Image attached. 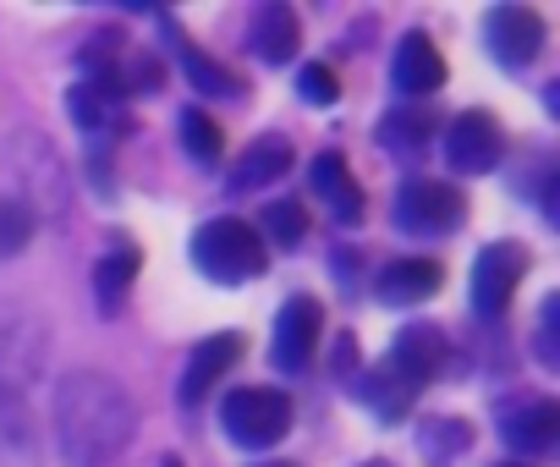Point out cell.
<instances>
[{
  "label": "cell",
  "mask_w": 560,
  "mask_h": 467,
  "mask_svg": "<svg viewBox=\"0 0 560 467\" xmlns=\"http://www.w3.org/2000/svg\"><path fill=\"white\" fill-rule=\"evenodd\" d=\"M0 467H39V434L23 396L0 390Z\"/></svg>",
  "instance_id": "cell-19"
},
{
  "label": "cell",
  "mask_w": 560,
  "mask_h": 467,
  "mask_svg": "<svg viewBox=\"0 0 560 467\" xmlns=\"http://www.w3.org/2000/svg\"><path fill=\"white\" fill-rule=\"evenodd\" d=\"M363 467H385V462H363Z\"/></svg>",
  "instance_id": "cell-32"
},
{
  "label": "cell",
  "mask_w": 560,
  "mask_h": 467,
  "mask_svg": "<svg viewBox=\"0 0 560 467\" xmlns=\"http://www.w3.org/2000/svg\"><path fill=\"white\" fill-rule=\"evenodd\" d=\"M396 225L407 237H445L467 220V198L456 182H440V176H412L396 187Z\"/></svg>",
  "instance_id": "cell-4"
},
{
  "label": "cell",
  "mask_w": 560,
  "mask_h": 467,
  "mask_svg": "<svg viewBox=\"0 0 560 467\" xmlns=\"http://www.w3.org/2000/svg\"><path fill=\"white\" fill-rule=\"evenodd\" d=\"M308 182H314V192L347 220V225H358L363 220V187H358V176H352V165L336 154V149H325V154H314V165H308Z\"/></svg>",
  "instance_id": "cell-17"
},
{
  "label": "cell",
  "mask_w": 560,
  "mask_h": 467,
  "mask_svg": "<svg viewBox=\"0 0 560 467\" xmlns=\"http://www.w3.org/2000/svg\"><path fill=\"white\" fill-rule=\"evenodd\" d=\"M45 352H50V330L34 308H18V303H0V390H12L23 380H34L45 369Z\"/></svg>",
  "instance_id": "cell-6"
},
{
  "label": "cell",
  "mask_w": 560,
  "mask_h": 467,
  "mask_svg": "<svg viewBox=\"0 0 560 467\" xmlns=\"http://www.w3.org/2000/svg\"><path fill=\"white\" fill-rule=\"evenodd\" d=\"M434 132H440L434 105H396L380 121V149H390L396 160H412V154H423L434 143Z\"/></svg>",
  "instance_id": "cell-18"
},
{
  "label": "cell",
  "mask_w": 560,
  "mask_h": 467,
  "mask_svg": "<svg viewBox=\"0 0 560 467\" xmlns=\"http://www.w3.org/2000/svg\"><path fill=\"white\" fill-rule=\"evenodd\" d=\"M220 429L242 445V451H269L287 440L292 429V396L275 385H236L220 401Z\"/></svg>",
  "instance_id": "cell-3"
},
{
  "label": "cell",
  "mask_w": 560,
  "mask_h": 467,
  "mask_svg": "<svg viewBox=\"0 0 560 467\" xmlns=\"http://www.w3.org/2000/svg\"><path fill=\"white\" fill-rule=\"evenodd\" d=\"M287 171H292V143L280 138V132H264V138H253V143H247V154L231 165L225 187H231V192H258V187L280 182Z\"/></svg>",
  "instance_id": "cell-16"
},
{
  "label": "cell",
  "mask_w": 560,
  "mask_h": 467,
  "mask_svg": "<svg viewBox=\"0 0 560 467\" xmlns=\"http://www.w3.org/2000/svg\"><path fill=\"white\" fill-rule=\"evenodd\" d=\"M467 440H472V429L456 423V418H429V423H423V451H429L434 462H451Z\"/></svg>",
  "instance_id": "cell-26"
},
{
  "label": "cell",
  "mask_w": 560,
  "mask_h": 467,
  "mask_svg": "<svg viewBox=\"0 0 560 467\" xmlns=\"http://www.w3.org/2000/svg\"><path fill=\"white\" fill-rule=\"evenodd\" d=\"M500 440L516 451V456H544L555 451L560 440V407L555 401H522V407H505L500 412Z\"/></svg>",
  "instance_id": "cell-12"
},
{
  "label": "cell",
  "mask_w": 560,
  "mask_h": 467,
  "mask_svg": "<svg viewBox=\"0 0 560 467\" xmlns=\"http://www.w3.org/2000/svg\"><path fill=\"white\" fill-rule=\"evenodd\" d=\"M483 45H489V56H494L500 67L522 72V67H533L538 50H544V17H538L533 7H494V12L483 17Z\"/></svg>",
  "instance_id": "cell-9"
},
{
  "label": "cell",
  "mask_w": 560,
  "mask_h": 467,
  "mask_svg": "<svg viewBox=\"0 0 560 467\" xmlns=\"http://www.w3.org/2000/svg\"><path fill=\"white\" fill-rule=\"evenodd\" d=\"M440 281H445L440 259H390L380 270V287L374 292H380L385 308H412V303H429L440 292Z\"/></svg>",
  "instance_id": "cell-15"
},
{
  "label": "cell",
  "mask_w": 560,
  "mask_h": 467,
  "mask_svg": "<svg viewBox=\"0 0 560 467\" xmlns=\"http://www.w3.org/2000/svg\"><path fill=\"white\" fill-rule=\"evenodd\" d=\"M385 369H396L412 390H423L440 369H445V336L434 330V325H407L401 336H396V347H390V363Z\"/></svg>",
  "instance_id": "cell-13"
},
{
  "label": "cell",
  "mask_w": 560,
  "mask_h": 467,
  "mask_svg": "<svg viewBox=\"0 0 560 467\" xmlns=\"http://www.w3.org/2000/svg\"><path fill=\"white\" fill-rule=\"evenodd\" d=\"M500 154H505V127L494 110H462L445 127V160L456 176H483L500 165Z\"/></svg>",
  "instance_id": "cell-8"
},
{
  "label": "cell",
  "mask_w": 560,
  "mask_h": 467,
  "mask_svg": "<svg viewBox=\"0 0 560 467\" xmlns=\"http://www.w3.org/2000/svg\"><path fill=\"white\" fill-rule=\"evenodd\" d=\"M138 270H143V254H138L132 243L110 248V254L94 265V297H100V314H121V303H127Z\"/></svg>",
  "instance_id": "cell-20"
},
{
  "label": "cell",
  "mask_w": 560,
  "mask_h": 467,
  "mask_svg": "<svg viewBox=\"0 0 560 467\" xmlns=\"http://www.w3.org/2000/svg\"><path fill=\"white\" fill-rule=\"evenodd\" d=\"M28 237H34V214H28L18 198H0V259L18 254Z\"/></svg>",
  "instance_id": "cell-27"
},
{
  "label": "cell",
  "mask_w": 560,
  "mask_h": 467,
  "mask_svg": "<svg viewBox=\"0 0 560 467\" xmlns=\"http://www.w3.org/2000/svg\"><path fill=\"white\" fill-rule=\"evenodd\" d=\"M527 265H533V259H527L522 243H489V248H478V259H472V281H467V303H472V314H478V319H500V314L511 308V297H516Z\"/></svg>",
  "instance_id": "cell-5"
},
{
  "label": "cell",
  "mask_w": 560,
  "mask_h": 467,
  "mask_svg": "<svg viewBox=\"0 0 560 467\" xmlns=\"http://www.w3.org/2000/svg\"><path fill=\"white\" fill-rule=\"evenodd\" d=\"M56 434L72 467H110L138 434V407L110 374L78 369L56 390Z\"/></svg>",
  "instance_id": "cell-1"
},
{
  "label": "cell",
  "mask_w": 560,
  "mask_h": 467,
  "mask_svg": "<svg viewBox=\"0 0 560 467\" xmlns=\"http://www.w3.org/2000/svg\"><path fill=\"white\" fill-rule=\"evenodd\" d=\"M319 336H325V303H319V297H308V292L287 297V303H280V314H275L269 363H275L280 374H303V369L314 363Z\"/></svg>",
  "instance_id": "cell-7"
},
{
  "label": "cell",
  "mask_w": 560,
  "mask_h": 467,
  "mask_svg": "<svg viewBox=\"0 0 560 467\" xmlns=\"http://www.w3.org/2000/svg\"><path fill=\"white\" fill-rule=\"evenodd\" d=\"M187 254H192V265H198L209 281H220V287H242V281H253V276L269 270L264 237H258L247 220H236V214H220V220L198 225Z\"/></svg>",
  "instance_id": "cell-2"
},
{
  "label": "cell",
  "mask_w": 560,
  "mask_h": 467,
  "mask_svg": "<svg viewBox=\"0 0 560 467\" xmlns=\"http://www.w3.org/2000/svg\"><path fill=\"white\" fill-rule=\"evenodd\" d=\"M253 467H298V462H253Z\"/></svg>",
  "instance_id": "cell-30"
},
{
  "label": "cell",
  "mask_w": 560,
  "mask_h": 467,
  "mask_svg": "<svg viewBox=\"0 0 560 467\" xmlns=\"http://www.w3.org/2000/svg\"><path fill=\"white\" fill-rule=\"evenodd\" d=\"M298 94H303L308 105H336V100H341V83H336V72H330L325 61H308V67L298 72Z\"/></svg>",
  "instance_id": "cell-28"
},
{
  "label": "cell",
  "mask_w": 560,
  "mask_h": 467,
  "mask_svg": "<svg viewBox=\"0 0 560 467\" xmlns=\"http://www.w3.org/2000/svg\"><path fill=\"white\" fill-rule=\"evenodd\" d=\"M171 45H176V56H182V72H187V83L198 89V94H209V100H242L247 94V83L236 78V72H225L220 61H209L203 50H192L176 28H171Z\"/></svg>",
  "instance_id": "cell-21"
},
{
  "label": "cell",
  "mask_w": 560,
  "mask_h": 467,
  "mask_svg": "<svg viewBox=\"0 0 560 467\" xmlns=\"http://www.w3.org/2000/svg\"><path fill=\"white\" fill-rule=\"evenodd\" d=\"M390 83H396V94H407V100H429V94L445 83V56H440V45H434L423 28L401 34V45H396V56H390Z\"/></svg>",
  "instance_id": "cell-10"
},
{
  "label": "cell",
  "mask_w": 560,
  "mask_h": 467,
  "mask_svg": "<svg viewBox=\"0 0 560 467\" xmlns=\"http://www.w3.org/2000/svg\"><path fill=\"white\" fill-rule=\"evenodd\" d=\"M165 467H182V462H165Z\"/></svg>",
  "instance_id": "cell-33"
},
{
  "label": "cell",
  "mask_w": 560,
  "mask_h": 467,
  "mask_svg": "<svg viewBox=\"0 0 560 467\" xmlns=\"http://www.w3.org/2000/svg\"><path fill=\"white\" fill-rule=\"evenodd\" d=\"M258 237H269L275 248H298L308 237V209L298 198H280L258 214Z\"/></svg>",
  "instance_id": "cell-23"
},
{
  "label": "cell",
  "mask_w": 560,
  "mask_h": 467,
  "mask_svg": "<svg viewBox=\"0 0 560 467\" xmlns=\"http://www.w3.org/2000/svg\"><path fill=\"white\" fill-rule=\"evenodd\" d=\"M247 45L258 61L269 67H287L303 45V23L292 7H253V23H247Z\"/></svg>",
  "instance_id": "cell-14"
},
{
  "label": "cell",
  "mask_w": 560,
  "mask_h": 467,
  "mask_svg": "<svg viewBox=\"0 0 560 467\" xmlns=\"http://www.w3.org/2000/svg\"><path fill=\"white\" fill-rule=\"evenodd\" d=\"M67 105H72V121L78 127H89V132H100V127H116V100L105 94V89H94V83H78L72 94H67Z\"/></svg>",
  "instance_id": "cell-25"
},
{
  "label": "cell",
  "mask_w": 560,
  "mask_h": 467,
  "mask_svg": "<svg viewBox=\"0 0 560 467\" xmlns=\"http://www.w3.org/2000/svg\"><path fill=\"white\" fill-rule=\"evenodd\" d=\"M182 149L198 160V165H214L220 154H225V132H220V121L209 116V110H182Z\"/></svg>",
  "instance_id": "cell-24"
},
{
  "label": "cell",
  "mask_w": 560,
  "mask_h": 467,
  "mask_svg": "<svg viewBox=\"0 0 560 467\" xmlns=\"http://www.w3.org/2000/svg\"><path fill=\"white\" fill-rule=\"evenodd\" d=\"M555 314H560V297L544 303V325H538V358H544V363L560 358V352H555Z\"/></svg>",
  "instance_id": "cell-29"
},
{
  "label": "cell",
  "mask_w": 560,
  "mask_h": 467,
  "mask_svg": "<svg viewBox=\"0 0 560 467\" xmlns=\"http://www.w3.org/2000/svg\"><path fill=\"white\" fill-rule=\"evenodd\" d=\"M494 467H527V462H494Z\"/></svg>",
  "instance_id": "cell-31"
},
{
  "label": "cell",
  "mask_w": 560,
  "mask_h": 467,
  "mask_svg": "<svg viewBox=\"0 0 560 467\" xmlns=\"http://www.w3.org/2000/svg\"><path fill=\"white\" fill-rule=\"evenodd\" d=\"M358 396L374 407V418H385V423H401L407 412H412V385L396 374V369H374L369 380H358Z\"/></svg>",
  "instance_id": "cell-22"
},
{
  "label": "cell",
  "mask_w": 560,
  "mask_h": 467,
  "mask_svg": "<svg viewBox=\"0 0 560 467\" xmlns=\"http://www.w3.org/2000/svg\"><path fill=\"white\" fill-rule=\"evenodd\" d=\"M242 352H247V336H236V330H220V336L198 341L192 358H187V374H182V407H198L242 363Z\"/></svg>",
  "instance_id": "cell-11"
}]
</instances>
